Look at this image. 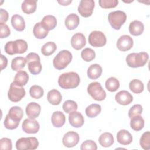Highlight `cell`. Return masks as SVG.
Here are the masks:
<instances>
[{"label": "cell", "mask_w": 150, "mask_h": 150, "mask_svg": "<svg viewBox=\"0 0 150 150\" xmlns=\"http://www.w3.org/2000/svg\"><path fill=\"white\" fill-rule=\"evenodd\" d=\"M23 115V111L20 107H12L4 120V124L5 127L10 130L16 129L18 127Z\"/></svg>", "instance_id": "6da1fadb"}, {"label": "cell", "mask_w": 150, "mask_h": 150, "mask_svg": "<svg viewBox=\"0 0 150 150\" xmlns=\"http://www.w3.org/2000/svg\"><path fill=\"white\" fill-rule=\"evenodd\" d=\"M80 82L79 75L74 71L62 74L58 79L59 86L63 89H70L77 87Z\"/></svg>", "instance_id": "7a4b0ae2"}, {"label": "cell", "mask_w": 150, "mask_h": 150, "mask_svg": "<svg viewBox=\"0 0 150 150\" xmlns=\"http://www.w3.org/2000/svg\"><path fill=\"white\" fill-rule=\"evenodd\" d=\"M149 55L146 52L132 53L126 57V62L128 66L132 68L142 67L145 65L148 60Z\"/></svg>", "instance_id": "3957f363"}, {"label": "cell", "mask_w": 150, "mask_h": 150, "mask_svg": "<svg viewBox=\"0 0 150 150\" xmlns=\"http://www.w3.org/2000/svg\"><path fill=\"white\" fill-rule=\"evenodd\" d=\"M5 52L9 54L24 53L28 49L27 42L23 39H17L15 41L8 42L4 47Z\"/></svg>", "instance_id": "277c9868"}, {"label": "cell", "mask_w": 150, "mask_h": 150, "mask_svg": "<svg viewBox=\"0 0 150 150\" xmlns=\"http://www.w3.org/2000/svg\"><path fill=\"white\" fill-rule=\"evenodd\" d=\"M72 58V54L70 52L67 50H62L53 59V66L57 70H63L71 62Z\"/></svg>", "instance_id": "5b68a950"}, {"label": "cell", "mask_w": 150, "mask_h": 150, "mask_svg": "<svg viewBox=\"0 0 150 150\" xmlns=\"http://www.w3.org/2000/svg\"><path fill=\"white\" fill-rule=\"evenodd\" d=\"M28 63V70L32 74L36 75L39 74L42 69V66L40 63L39 56L34 52L29 53L26 57Z\"/></svg>", "instance_id": "8992f818"}, {"label": "cell", "mask_w": 150, "mask_h": 150, "mask_svg": "<svg viewBox=\"0 0 150 150\" xmlns=\"http://www.w3.org/2000/svg\"><path fill=\"white\" fill-rule=\"evenodd\" d=\"M127 19L125 13L122 11L111 12L108 15V20L112 26L115 30H119Z\"/></svg>", "instance_id": "52a82bcc"}, {"label": "cell", "mask_w": 150, "mask_h": 150, "mask_svg": "<svg viewBox=\"0 0 150 150\" xmlns=\"http://www.w3.org/2000/svg\"><path fill=\"white\" fill-rule=\"evenodd\" d=\"M39 146V141L36 137H22L16 142L18 150H34Z\"/></svg>", "instance_id": "ba28073f"}, {"label": "cell", "mask_w": 150, "mask_h": 150, "mask_svg": "<svg viewBox=\"0 0 150 150\" xmlns=\"http://www.w3.org/2000/svg\"><path fill=\"white\" fill-rule=\"evenodd\" d=\"M87 92L96 101H103L106 97V93L100 83L95 81L88 84Z\"/></svg>", "instance_id": "9c48e42d"}, {"label": "cell", "mask_w": 150, "mask_h": 150, "mask_svg": "<svg viewBox=\"0 0 150 150\" xmlns=\"http://www.w3.org/2000/svg\"><path fill=\"white\" fill-rule=\"evenodd\" d=\"M25 94L26 91L23 87L18 86L12 82L8 92V97L10 101L18 102L25 97Z\"/></svg>", "instance_id": "30bf717a"}, {"label": "cell", "mask_w": 150, "mask_h": 150, "mask_svg": "<svg viewBox=\"0 0 150 150\" xmlns=\"http://www.w3.org/2000/svg\"><path fill=\"white\" fill-rule=\"evenodd\" d=\"M88 42L93 47H102L106 44L107 39L102 32L94 30L90 33Z\"/></svg>", "instance_id": "8fae6325"}, {"label": "cell", "mask_w": 150, "mask_h": 150, "mask_svg": "<svg viewBox=\"0 0 150 150\" xmlns=\"http://www.w3.org/2000/svg\"><path fill=\"white\" fill-rule=\"evenodd\" d=\"M94 8V1L93 0H81L78 6V12L84 18L90 16Z\"/></svg>", "instance_id": "7c38bea8"}, {"label": "cell", "mask_w": 150, "mask_h": 150, "mask_svg": "<svg viewBox=\"0 0 150 150\" xmlns=\"http://www.w3.org/2000/svg\"><path fill=\"white\" fill-rule=\"evenodd\" d=\"M23 131L27 134H36L40 129L39 122L33 118L25 119L22 125Z\"/></svg>", "instance_id": "4fadbf2b"}, {"label": "cell", "mask_w": 150, "mask_h": 150, "mask_svg": "<svg viewBox=\"0 0 150 150\" xmlns=\"http://www.w3.org/2000/svg\"><path fill=\"white\" fill-rule=\"evenodd\" d=\"M79 134L74 131H69L66 133L62 139V142L64 146L71 148L75 146L79 141Z\"/></svg>", "instance_id": "5bb4252c"}, {"label": "cell", "mask_w": 150, "mask_h": 150, "mask_svg": "<svg viewBox=\"0 0 150 150\" xmlns=\"http://www.w3.org/2000/svg\"><path fill=\"white\" fill-rule=\"evenodd\" d=\"M134 42L132 38L127 35L121 36L118 39L116 45L117 48L122 52L129 50L133 46Z\"/></svg>", "instance_id": "9a60e30c"}, {"label": "cell", "mask_w": 150, "mask_h": 150, "mask_svg": "<svg viewBox=\"0 0 150 150\" xmlns=\"http://www.w3.org/2000/svg\"><path fill=\"white\" fill-rule=\"evenodd\" d=\"M115 99L117 103L122 105H126L131 103L133 101V97L128 91L121 90L115 94Z\"/></svg>", "instance_id": "2e32d148"}, {"label": "cell", "mask_w": 150, "mask_h": 150, "mask_svg": "<svg viewBox=\"0 0 150 150\" xmlns=\"http://www.w3.org/2000/svg\"><path fill=\"white\" fill-rule=\"evenodd\" d=\"M69 121L72 127L79 128L83 125L84 123V119L80 112L75 111L69 114Z\"/></svg>", "instance_id": "e0dca14e"}, {"label": "cell", "mask_w": 150, "mask_h": 150, "mask_svg": "<svg viewBox=\"0 0 150 150\" xmlns=\"http://www.w3.org/2000/svg\"><path fill=\"white\" fill-rule=\"evenodd\" d=\"M86 45L84 35L81 33H76L71 39V45L76 50H80Z\"/></svg>", "instance_id": "ac0fdd59"}, {"label": "cell", "mask_w": 150, "mask_h": 150, "mask_svg": "<svg viewBox=\"0 0 150 150\" xmlns=\"http://www.w3.org/2000/svg\"><path fill=\"white\" fill-rule=\"evenodd\" d=\"M25 111L26 114L29 118L35 119L39 115L41 111V107L37 103L31 102L27 105Z\"/></svg>", "instance_id": "d6986e66"}, {"label": "cell", "mask_w": 150, "mask_h": 150, "mask_svg": "<svg viewBox=\"0 0 150 150\" xmlns=\"http://www.w3.org/2000/svg\"><path fill=\"white\" fill-rule=\"evenodd\" d=\"M117 140L120 144L127 145L132 142V136L128 131L121 129L117 134Z\"/></svg>", "instance_id": "ffe728a7"}, {"label": "cell", "mask_w": 150, "mask_h": 150, "mask_svg": "<svg viewBox=\"0 0 150 150\" xmlns=\"http://www.w3.org/2000/svg\"><path fill=\"white\" fill-rule=\"evenodd\" d=\"M80 23V19L77 15L75 13H70L66 18L64 24L67 29L69 30L75 29Z\"/></svg>", "instance_id": "44dd1931"}, {"label": "cell", "mask_w": 150, "mask_h": 150, "mask_svg": "<svg viewBox=\"0 0 150 150\" xmlns=\"http://www.w3.org/2000/svg\"><path fill=\"white\" fill-rule=\"evenodd\" d=\"M40 23L48 31L53 30L57 25V20L54 16L47 15L42 19Z\"/></svg>", "instance_id": "7402d4cb"}, {"label": "cell", "mask_w": 150, "mask_h": 150, "mask_svg": "<svg viewBox=\"0 0 150 150\" xmlns=\"http://www.w3.org/2000/svg\"><path fill=\"white\" fill-rule=\"evenodd\" d=\"M11 24L17 31H23L25 28V22L23 18L18 14L13 15L11 18Z\"/></svg>", "instance_id": "603a6c76"}, {"label": "cell", "mask_w": 150, "mask_h": 150, "mask_svg": "<svg viewBox=\"0 0 150 150\" xmlns=\"http://www.w3.org/2000/svg\"><path fill=\"white\" fill-rule=\"evenodd\" d=\"M51 121L53 125L57 128L62 127L66 121L64 114L60 111H55L53 113L51 117Z\"/></svg>", "instance_id": "cb8c5ba5"}, {"label": "cell", "mask_w": 150, "mask_h": 150, "mask_svg": "<svg viewBox=\"0 0 150 150\" xmlns=\"http://www.w3.org/2000/svg\"><path fill=\"white\" fill-rule=\"evenodd\" d=\"M144 26L142 22L139 21L135 20L131 22L129 25V33L133 36H139L142 33Z\"/></svg>", "instance_id": "d4e9b609"}, {"label": "cell", "mask_w": 150, "mask_h": 150, "mask_svg": "<svg viewBox=\"0 0 150 150\" xmlns=\"http://www.w3.org/2000/svg\"><path fill=\"white\" fill-rule=\"evenodd\" d=\"M29 80V75L26 71L20 70L15 74L13 83L18 86L23 87L26 84Z\"/></svg>", "instance_id": "484cf974"}, {"label": "cell", "mask_w": 150, "mask_h": 150, "mask_svg": "<svg viewBox=\"0 0 150 150\" xmlns=\"http://www.w3.org/2000/svg\"><path fill=\"white\" fill-rule=\"evenodd\" d=\"M47 98L50 104L57 105L60 103L62 100V96L59 91L56 89H53L48 92Z\"/></svg>", "instance_id": "4316f807"}, {"label": "cell", "mask_w": 150, "mask_h": 150, "mask_svg": "<svg viewBox=\"0 0 150 150\" xmlns=\"http://www.w3.org/2000/svg\"><path fill=\"white\" fill-rule=\"evenodd\" d=\"M102 67L98 64H93L87 70V76L92 80H95L100 77L102 73Z\"/></svg>", "instance_id": "83f0119b"}, {"label": "cell", "mask_w": 150, "mask_h": 150, "mask_svg": "<svg viewBox=\"0 0 150 150\" xmlns=\"http://www.w3.org/2000/svg\"><path fill=\"white\" fill-rule=\"evenodd\" d=\"M99 143L101 146L103 147H110L114 142V137L110 132H104L102 134L98 139Z\"/></svg>", "instance_id": "f1b7e54d"}, {"label": "cell", "mask_w": 150, "mask_h": 150, "mask_svg": "<svg viewBox=\"0 0 150 150\" xmlns=\"http://www.w3.org/2000/svg\"><path fill=\"white\" fill-rule=\"evenodd\" d=\"M37 7V1L25 0L21 5L22 11L26 14H30L35 12Z\"/></svg>", "instance_id": "f546056e"}, {"label": "cell", "mask_w": 150, "mask_h": 150, "mask_svg": "<svg viewBox=\"0 0 150 150\" xmlns=\"http://www.w3.org/2000/svg\"><path fill=\"white\" fill-rule=\"evenodd\" d=\"M131 128L136 131L141 130L144 127V120L141 115H137L132 117L130 121Z\"/></svg>", "instance_id": "4dcf8cb0"}, {"label": "cell", "mask_w": 150, "mask_h": 150, "mask_svg": "<svg viewBox=\"0 0 150 150\" xmlns=\"http://www.w3.org/2000/svg\"><path fill=\"white\" fill-rule=\"evenodd\" d=\"M48 30H47L40 23V22L36 23L33 27V35L38 39H44L48 35Z\"/></svg>", "instance_id": "1f68e13d"}, {"label": "cell", "mask_w": 150, "mask_h": 150, "mask_svg": "<svg viewBox=\"0 0 150 150\" xmlns=\"http://www.w3.org/2000/svg\"><path fill=\"white\" fill-rule=\"evenodd\" d=\"M26 63V58L21 56L16 57L12 60L11 68L14 71H19L25 67Z\"/></svg>", "instance_id": "d6a6232c"}, {"label": "cell", "mask_w": 150, "mask_h": 150, "mask_svg": "<svg viewBox=\"0 0 150 150\" xmlns=\"http://www.w3.org/2000/svg\"><path fill=\"white\" fill-rule=\"evenodd\" d=\"M101 111L100 105L97 104H92L87 107L85 110L86 114L89 118H94L97 116Z\"/></svg>", "instance_id": "836d02e7"}, {"label": "cell", "mask_w": 150, "mask_h": 150, "mask_svg": "<svg viewBox=\"0 0 150 150\" xmlns=\"http://www.w3.org/2000/svg\"><path fill=\"white\" fill-rule=\"evenodd\" d=\"M57 49V46L53 42H48L44 44L41 48L42 53L46 56L52 54Z\"/></svg>", "instance_id": "e575fe53"}, {"label": "cell", "mask_w": 150, "mask_h": 150, "mask_svg": "<svg viewBox=\"0 0 150 150\" xmlns=\"http://www.w3.org/2000/svg\"><path fill=\"white\" fill-rule=\"evenodd\" d=\"M129 89L135 94H139L144 90V84L142 82L138 79L132 80L129 84Z\"/></svg>", "instance_id": "d590c367"}, {"label": "cell", "mask_w": 150, "mask_h": 150, "mask_svg": "<svg viewBox=\"0 0 150 150\" xmlns=\"http://www.w3.org/2000/svg\"><path fill=\"white\" fill-rule=\"evenodd\" d=\"M105 87L110 92L117 91L120 87V82L117 79L114 77H109L105 81Z\"/></svg>", "instance_id": "8d00e7d4"}, {"label": "cell", "mask_w": 150, "mask_h": 150, "mask_svg": "<svg viewBox=\"0 0 150 150\" xmlns=\"http://www.w3.org/2000/svg\"><path fill=\"white\" fill-rule=\"evenodd\" d=\"M29 94L33 98L39 99L43 96L44 91L40 86L33 85L29 89Z\"/></svg>", "instance_id": "74e56055"}, {"label": "cell", "mask_w": 150, "mask_h": 150, "mask_svg": "<svg viewBox=\"0 0 150 150\" xmlns=\"http://www.w3.org/2000/svg\"><path fill=\"white\" fill-rule=\"evenodd\" d=\"M140 146L145 150H148L150 148V132L146 131L142 134L140 141Z\"/></svg>", "instance_id": "f35d334b"}, {"label": "cell", "mask_w": 150, "mask_h": 150, "mask_svg": "<svg viewBox=\"0 0 150 150\" xmlns=\"http://www.w3.org/2000/svg\"><path fill=\"white\" fill-rule=\"evenodd\" d=\"M78 106L77 103L70 100H66L63 104V109L66 113L70 114L73 111H75L77 110Z\"/></svg>", "instance_id": "ab89813d"}, {"label": "cell", "mask_w": 150, "mask_h": 150, "mask_svg": "<svg viewBox=\"0 0 150 150\" xmlns=\"http://www.w3.org/2000/svg\"><path fill=\"white\" fill-rule=\"evenodd\" d=\"M82 59L86 62H91L96 57L95 52L91 48H85L81 53Z\"/></svg>", "instance_id": "60d3db41"}, {"label": "cell", "mask_w": 150, "mask_h": 150, "mask_svg": "<svg viewBox=\"0 0 150 150\" xmlns=\"http://www.w3.org/2000/svg\"><path fill=\"white\" fill-rule=\"evenodd\" d=\"M100 6L104 9L113 8L117 6L118 4V0H100L98 1Z\"/></svg>", "instance_id": "b9f144b4"}, {"label": "cell", "mask_w": 150, "mask_h": 150, "mask_svg": "<svg viewBox=\"0 0 150 150\" xmlns=\"http://www.w3.org/2000/svg\"><path fill=\"white\" fill-rule=\"evenodd\" d=\"M142 112V107L140 104L134 105L128 111V116L130 118L134 116L140 115Z\"/></svg>", "instance_id": "7bdbcfd3"}, {"label": "cell", "mask_w": 150, "mask_h": 150, "mask_svg": "<svg viewBox=\"0 0 150 150\" xmlns=\"http://www.w3.org/2000/svg\"><path fill=\"white\" fill-rule=\"evenodd\" d=\"M97 149V145L96 142L93 140H86L84 141L80 146L81 150H96Z\"/></svg>", "instance_id": "ee69618b"}, {"label": "cell", "mask_w": 150, "mask_h": 150, "mask_svg": "<svg viewBox=\"0 0 150 150\" xmlns=\"http://www.w3.org/2000/svg\"><path fill=\"white\" fill-rule=\"evenodd\" d=\"M12 148V141L8 138H2L0 139V149L3 150H11Z\"/></svg>", "instance_id": "f6af8a7d"}, {"label": "cell", "mask_w": 150, "mask_h": 150, "mask_svg": "<svg viewBox=\"0 0 150 150\" xmlns=\"http://www.w3.org/2000/svg\"><path fill=\"white\" fill-rule=\"evenodd\" d=\"M11 30L8 26L5 23H0V37L5 38L10 35Z\"/></svg>", "instance_id": "bcb514c9"}, {"label": "cell", "mask_w": 150, "mask_h": 150, "mask_svg": "<svg viewBox=\"0 0 150 150\" xmlns=\"http://www.w3.org/2000/svg\"><path fill=\"white\" fill-rule=\"evenodd\" d=\"M0 23H5L8 21L9 18L8 12L6 10L1 8L0 9Z\"/></svg>", "instance_id": "7dc6e473"}, {"label": "cell", "mask_w": 150, "mask_h": 150, "mask_svg": "<svg viewBox=\"0 0 150 150\" xmlns=\"http://www.w3.org/2000/svg\"><path fill=\"white\" fill-rule=\"evenodd\" d=\"M8 64V60L7 58L4 56L3 54H1V70L4 69L6 67Z\"/></svg>", "instance_id": "c3c4849f"}, {"label": "cell", "mask_w": 150, "mask_h": 150, "mask_svg": "<svg viewBox=\"0 0 150 150\" xmlns=\"http://www.w3.org/2000/svg\"><path fill=\"white\" fill-rule=\"evenodd\" d=\"M72 2V1H58V2L61 4L62 5H68L69 4H70Z\"/></svg>", "instance_id": "681fc988"}]
</instances>
